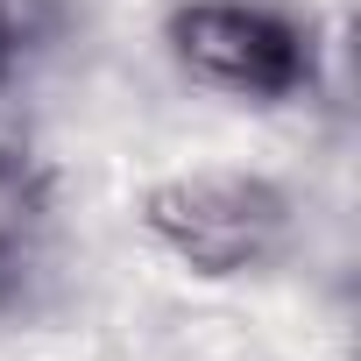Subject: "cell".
<instances>
[{
    "label": "cell",
    "instance_id": "cell-1",
    "mask_svg": "<svg viewBox=\"0 0 361 361\" xmlns=\"http://www.w3.org/2000/svg\"><path fill=\"white\" fill-rule=\"evenodd\" d=\"M149 234L206 276L255 269L283 234V199L241 170H192L149 192Z\"/></svg>",
    "mask_w": 361,
    "mask_h": 361
},
{
    "label": "cell",
    "instance_id": "cell-2",
    "mask_svg": "<svg viewBox=\"0 0 361 361\" xmlns=\"http://www.w3.org/2000/svg\"><path fill=\"white\" fill-rule=\"evenodd\" d=\"M170 50L206 85L248 99H290L312 78V43L298 22L248 8V0H192L170 15Z\"/></svg>",
    "mask_w": 361,
    "mask_h": 361
},
{
    "label": "cell",
    "instance_id": "cell-3",
    "mask_svg": "<svg viewBox=\"0 0 361 361\" xmlns=\"http://www.w3.org/2000/svg\"><path fill=\"white\" fill-rule=\"evenodd\" d=\"M43 220V170L15 149H0V255Z\"/></svg>",
    "mask_w": 361,
    "mask_h": 361
}]
</instances>
